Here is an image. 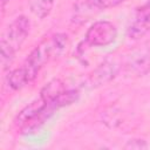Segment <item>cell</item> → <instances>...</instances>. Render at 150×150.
I'll return each instance as SVG.
<instances>
[{"label": "cell", "mask_w": 150, "mask_h": 150, "mask_svg": "<svg viewBox=\"0 0 150 150\" xmlns=\"http://www.w3.org/2000/svg\"><path fill=\"white\" fill-rule=\"evenodd\" d=\"M67 43L68 38L66 34H55L36 46L21 67L28 82H32L36 77L39 70L48 61L61 55L67 48Z\"/></svg>", "instance_id": "6da1fadb"}, {"label": "cell", "mask_w": 150, "mask_h": 150, "mask_svg": "<svg viewBox=\"0 0 150 150\" xmlns=\"http://www.w3.org/2000/svg\"><path fill=\"white\" fill-rule=\"evenodd\" d=\"M29 30L30 21L23 15L15 18L9 23L0 41L1 62L4 66H6L13 60L15 53L18 52V49H20L26 38L28 36Z\"/></svg>", "instance_id": "7a4b0ae2"}, {"label": "cell", "mask_w": 150, "mask_h": 150, "mask_svg": "<svg viewBox=\"0 0 150 150\" xmlns=\"http://www.w3.org/2000/svg\"><path fill=\"white\" fill-rule=\"evenodd\" d=\"M117 38V29L115 25L109 21H97L93 23L84 36V41L89 46L104 47L112 43Z\"/></svg>", "instance_id": "3957f363"}, {"label": "cell", "mask_w": 150, "mask_h": 150, "mask_svg": "<svg viewBox=\"0 0 150 150\" xmlns=\"http://www.w3.org/2000/svg\"><path fill=\"white\" fill-rule=\"evenodd\" d=\"M149 29H150V1H148L146 4H144L143 6L136 9L134 18L128 26L127 35L129 36V39L136 40L142 38Z\"/></svg>", "instance_id": "277c9868"}, {"label": "cell", "mask_w": 150, "mask_h": 150, "mask_svg": "<svg viewBox=\"0 0 150 150\" xmlns=\"http://www.w3.org/2000/svg\"><path fill=\"white\" fill-rule=\"evenodd\" d=\"M127 69L136 75H144L150 71V42L131 52L127 59Z\"/></svg>", "instance_id": "5b68a950"}, {"label": "cell", "mask_w": 150, "mask_h": 150, "mask_svg": "<svg viewBox=\"0 0 150 150\" xmlns=\"http://www.w3.org/2000/svg\"><path fill=\"white\" fill-rule=\"evenodd\" d=\"M116 74V64L114 61L107 60L98 68H96L88 79V84L90 87H98L110 81Z\"/></svg>", "instance_id": "8992f818"}, {"label": "cell", "mask_w": 150, "mask_h": 150, "mask_svg": "<svg viewBox=\"0 0 150 150\" xmlns=\"http://www.w3.org/2000/svg\"><path fill=\"white\" fill-rule=\"evenodd\" d=\"M55 1L56 0H29L30 12L39 19H43L53 9Z\"/></svg>", "instance_id": "52a82bcc"}, {"label": "cell", "mask_w": 150, "mask_h": 150, "mask_svg": "<svg viewBox=\"0 0 150 150\" xmlns=\"http://www.w3.org/2000/svg\"><path fill=\"white\" fill-rule=\"evenodd\" d=\"M125 0H84V7L89 11H102L115 7Z\"/></svg>", "instance_id": "ba28073f"}, {"label": "cell", "mask_w": 150, "mask_h": 150, "mask_svg": "<svg viewBox=\"0 0 150 150\" xmlns=\"http://www.w3.org/2000/svg\"><path fill=\"white\" fill-rule=\"evenodd\" d=\"M124 148L125 149H145L146 143L143 139H132V141H129Z\"/></svg>", "instance_id": "9c48e42d"}, {"label": "cell", "mask_w": 150, "mask_h": 150, "mask_svg": "<svg viewBox=\"0 0 150 150\" xmlns=\"http://www.w3.org/2000/svg\"><path fill=\"white\" fill-rule=\"evenodd\" d=\"M8 1H9V0H1V6H2V8L5 7V5H6Z\"/></svg>", "instance_id": "30bf717a"}]
</instances>
